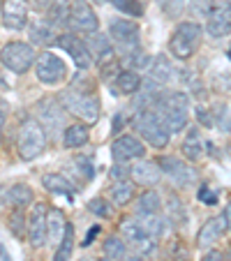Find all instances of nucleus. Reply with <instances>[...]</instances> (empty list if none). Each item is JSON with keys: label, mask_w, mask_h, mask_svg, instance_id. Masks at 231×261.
<instances>
[{"label": "nucleus", "mask_w": 231, "mask_h": 261, "mask_svg": "<svg viewBox=\"0 0 231 261\" xmlns=\"http://www.w3.org/2000/svg\"><path fill=\"white\" fill-rule=\"evenodd\" d=\"M152 109L171 134L187 129V120H190V95L187 93H183V90L164 93V97Z\"/></svg>", "instance_id": "f257e3e1"}, {"label": "nucleus", "mask_w": 231, "mask_h": 261, "mask_svg": "<svg viewBox=\"0 0 231 261\" xmlns=\"http://www.w3.org/2000/svg\"><path fill=\"white\" fill-rule=\"evenodd\" d=\"M203 37V28L197 21H183L176 25L171 40H169V54L178 60H187L197 54Z\"/></svg>", "instance_id": "f03ea898"}, {"label": "nucleus", "mask_w": 231, "mask_h": 261, "mask_svg": "<svg viewBox=\"0 0 231 261\" xmlns=\"http://www.w3.org/2000/svg\"><path fill=\"white\" fill-rule=\"evenodd\" d=\"M132 127L139 132V137H143L155 148H167L169 141H171V132L160 120V116L155 114V109H141V111H137L132 116Z\"/></svg>", "instance_id": "7ed1b4c3"}, {"label": "nucleus", "mask_w": 231, "mask_h": 261, "mask_svg": "<svg viewBox=\"0 0 231 261\" xmlns=\"http://www.w3.org/2000/svg\"><path fill=\"white\" fill-rule=\"evenodd\" d=\"M46 148V132L44 125L40 120L28 118L21 123L19 127V137H16V150H19V158L30 162V160L40 158Z\"/></svg>", "instance_id": "20e7f679"}, {"label": "nucleus", "mask_w": 231, "mask_h": 261, "mask_svg": "<svg viewBox=\"0 0 231 261\" xmlns=\"http://www.w3.org/2000/svg\"><path fill=\"white\" fill-rule=\"evenodd\" d=\"M60 102L69 114L81 118L86 125H95L99 120V99L95 95H88L79 88H67L60 95Z\"/></svg>", "instance_id": "39448f33"}, {"label": "nucleus", "mask_w": 231, "mask_h": 261, "mask_svg": "<svg viewBox=\"0 0 231 261\" xmlns=\"http://www.w3.org/2000/svg\"><path fill=\"white\" fill-rule=\"evenodd\" d=\"M0 63L14 74H25L35 63V49L25 42H7L0 49Z\"/></svg>", "instance_id": "423d86ee"}, {"label": "nucleus", "mask_w": 231, "mask_h": 261, "mask_svg": "<svg viewBox=\"0 0 231 261\" xmlns=\"http://www.w3.org/2000/svg\"><path fill=\"white\" fill-rule=\"evenodd\" d=\"M35 74H37V79H40L42 84L58 86V84H63V81L67 79V67H65V63L56 54L44 51V54H40V58H37Z\"/></svg>", "instance_id": "0eeeda50"}, {"label": "nucleus", "mask_w": 231, "mask_h": 261, "mask_svg": "<svg viewBox=\"0 0 231 261\" xmlns=\"http://www.w3.org/2000/svg\"><path fill=\"white\" fill-rule=\"evenodd\" d=\"M158 164H160V169H162V171L171 178L173 185H178V188L187 190V188H192V185L197 182V171H194L190 164L183 162L181 158H173V155H162V158L158 160Z\"/></svg>", "instance_id": "6e6552de"}, {"label": "nucleus", "mask_w": 231, "mask_h": 261, "mask_svg": "<svg viewBox=\"0 0 231 261\" xmlns=\"http://www.w3.org/2000/svg\"><path fill=\"white\" fill-rule=\"evenodd\" d=\"M46 217H49V211H46L44 203H35L28 217V241L33 247H44L46 241H49Z\"/></svg>", "instance_id": "1a4fd4ad"}, {"label": "nucleus", "mask_w": 231, "mask_h": 261, "mask_svg": "<svg viewBox=\"0 0 231 261\" xmlns=\"http://www.w3.org/2000/svg\"><path fill=\"white\" fill-rule=\"evenodd\" d=\"M69 25L79 33H97L99 19L88 5V0H72V12H69Z\"/></svg>", "instance_id": "9d476101"}, {"label": "nucleus", "mask_w": 231, "mask_h": 261, "mask_svg": "<svg viewBox=\"0 0 231 261\" xmlns=\"http://www.w3.org/2000/svg\"><path fill=\"white\" fill-rule=\"evenodd\" d=\"M143 155H146V146L134 134H123L111 143V158L116 162H132V160H141Z\"/></svg>", "instance_id": "9b49d317"}, {"label": "nucleus", "mask_w": 231, "mask_h": 261, "mask_svg": "<svg viewBox=\"0 0 231 261\" xmlns=\"http://www.w3.org/2000/svg\"><path fill=\"white\" fill-rule=\"evenodd\" d=\"M109 35L125 51L139 46V25L130 19H111L109 21Z\"/></svg>", "instance_id": "f8f14e48"}, {"label": "nucleus", "mask_w": 231, "mask_h": 261, "mask_svg": "<svg viewBox=\"0 0 231 261\" xmlns=\"http://www.w3.org/2000/svg\"><path fill=\"white\" fill-rule=\"evenodd\" d=\"M56 44H58L63 51H67L69 58L74 60V65H76L79 69H88L90 65H93V56H90L88 46H86L79 37H74V35H69V33L67 35H58Z\"/></svg>", "instance_id": "ddd939ff"}, {"label": "nucleus", "mask_w": 231, "mask_h": 261, "mask_svg": "<svg viewBox=\"0 0 231 261\" xmlns=\"http://www.w3.org/2000/svg\"><path fill=\"white\" fill-rule=\"evenodd\" d=\"M35 111H37V120H40L42 125H46L49 129L63 127V125H65V111H67V109L63 107V102H60V99H54V97L40 99Z\"/></svg>", "instance_id": "4468645a"}, {"label": "nucleus", "mask_w": 231, "mask_h": 261, "mask_svg": "<svg viewBox=\"0 0 231 261\" xmlns=\"http://www.w3.org/2000/svg\"><path fill=\"white\" fill-rule=\"evenodd\" d=\"M206 33L211 37H226L231 33V10L226 3H217L213 10L208 12L206 21Z\"/></svg>", "instance_id": "2eb2a0df"}, {"label": "nucleus", "mask_w": 231, "mask_h": 261, "mask_svg": "<svg viewBox=\"0 0 231 261\" xmlns=\"http://www.w3.org/2000/svg\"><path fill=\"white\" fill-rule=\"evenodd\" d=\"M3 25L10 30H23L28 25V3L3 0Z\"/></svg>", "instance_id": "dca6fc26"}, {"label": "nucleus", "mask_w": 231, "mask_h": 261, "mask_svg": "<svg viewBox=\"0 0 231 261\" xmlns=\"http://www.w3.org/2000/svg\"><path fill=\"white\" fill-rule=\"evenodd\" d=\"M86 46H88L90 56H93V63H97L99 67L107 63H111L113 58V46H111V35H102V33H90L88 35V42H86Z\"/></svg>", "instance_id": "f3484780"}, {"label": "nucleus", "mask_w": 231, "mask_h": 261, "mask_svg": "<svg viewBox=\"0 0 231 261\" xmlns=\"http://www.w3.org/2000/svg\"><path fill=\"white\" fill-rule=\"evenodd\" d=\"M224 231H229L224 215L211 217V220H208L206 224L201 227V231H199V236H197L199 247H211V245H215V243L222 238V233H224Z\"/></svg>", "instance_id": "a211bd4d"}, {"label": "nucleus", "mask_w": 231, "mask_h": 261, "mask_svg": "<svg viewBox=\"0 0 231 261\" xmlns=\"http://www.w3.org/2000/svg\"><path fill=\"white\" fill-rule=\"evenodd\" d=\"M160 178H162V169H160L158 162H137L132 167V180L137 182V185H146V188H150V185H158Z\"/></svg>", "instance_id": "6ab92c4d"}, {"label": "nucleus", "mask_w": 231, "mask_h": 261, "mask_svg": "<svg viewBox=\"0 0 231 261\" xmlns=\"http://www.w3.org/2000/svg\"><path fill=\"white\" fill-rule=\"evenodd\" d=\"M173 74H176V69H173L171 60L167 58L164 54H158L155 58H152L150 63V79L160 81V84H169V81H173Z\"/></svg>", "instance_id": "aec40b11"}, {"label": "nucleus", "mask_w": 231, "mask_h": 261, "mask_svg": "<svg viewBox=\"0 0 231 261\" xmlns=\"http://www.w3.org/2000/svg\"><path fill=\"white\" fill-rule=\"evenodd\" d=\"M69 12H72V0H51L46 16H49V23L54 28L60 25H69Z\"/></svg>", "instance_id": "412c9836"}, {"label": "nucleus", "mask_w": 231, "mask_h": 261, "mask_svg": "<svg viewBox=\"0 0 231 261\" xmlns=\"http://www.w3.org/2000/svg\"><path fill=\"white\" fill-rule=\"evenodd\" d=\"M56 30L51 23H46V21H35L33 25H30V42L37 46H51L56 44Z\"/></svg>", "instance_id": "4be33fe9"}, {"label": "nucleus", "mask_w": 231, "mask_h": 261, "mask_svg": "<svg viewBox=\"0 0 231 261\" xmlns=\"http://www.w3.org/2000/svg\"><path fill=\"white\" fill-rule=\"evenodd\" d=\"M88 125L86 123H74V125H67L63 132V143L65 148H81L88 143Z\"/></svg>", "instance_id": "5701e85b"}, {"label": "nucleus", "mask_w": 231, "mask_h": 261, "mask_svg": "<svg viewBox=\"0 0 231 261\" xmlns=\"http://www.w3.org/2000/svg\"><path fill=\"white\" fill-rule=\"evenodd\" d=\"M139 88H141V76L137 74V69H120V74L116 76L118 95H134Z\"/></svg>", "instance_id": "b1692460"}, {"label": "nucleus", "mask_w": 231, "mask_h": 261, "mask_svg": "<svg viewBox=\"0 0 231 261\" xmlns=\"http://www.w3.org/2000/svg\"><path fill=\"white\" fill-rule=\"evenodd\" d=\"M42 185H44V190L51 194H69V197H72V192H74V185L63 173H44V176H42Z\"/></svg>", "instance_id": "393cba45"}, {"label": "nucleus", "mask_w": 231, "mask_h": 261, "mask_svg": "<svg viewBox=\"0 0 231 261\" xmlns=\"http://www.w3.org/2000/svg\"><path fill=\"white\" fill-rule=\"evenodd\" d=\"M162 211V199L155 190H146L143 194H139L137 199V213L139 215H155Z\"/></svg>", "instance_id": "a878e982"}, {"label": "nucleus", "mask_w": 231, "mask_h": 261, "mask_svg": "<svg viewBox=\"0 0 231 261\" xmlns=\"http://www.w3.org/2000/svg\"><path fill=\"white\" fill-rule=\"evenodd\" d=\"M46 224H49V241H51V243H60V241H63V236H65V229H67L69 222L65 220L63 211L54 208V211H49Z\"/></svg>", "instance_id": "bb28decb"}, {"label": "nucleus", "mask_w": 231, "mask_h": 261, "mask_svg": "<svg viewBox=\"0 0 231 261\" xmlns=\"http://www.w3.org/2000/svg\"><path fill=\"white\" fill-rule=\"evenodd\" d=\"M5 201L12 203V206H16V208H25L33 203V190H30L28 185H23V182L12 185V188L5 192Z\"/></svg>", "instance_id": "cd10ccee"}, {"label": "nucleus", "mask_w": 231, "mask_h": 261, "mask_svg": "<svg viewBox=\"0 0 231 261\" xmlns=\"http://www.w3.org/2000/svg\"><path fill=\"white\" fill-rule=\"evenodd\" d=\"M183 155L187 160H199L203 153V143H201V137H199V129L192 127L190 132L185 134V141H183Z\"/></svg>", "instance_id": "c85d7f7f"}, {"label": "nucleus", "mask_w": 231, "mask_h": 261, "mask_svg": "<svg viewBox=\"0 0 231 261\" xmlns=\"http://www.w3.org/2000/svg\"><path fill=\"white\" fill-rule=\"evenodd\" d=\"M139 227L143 229V233L146 236H152L158 238L164 233V220L160 217V213H155V215H139Z\"/></svg>", "instance_id": "c756f323"}, {"label": "nucleus", "mask_w": 231, "mask_h": 261, "mask_svg": "<svg viewBox=\"0 0 231 261\" xmlns=\"http://www.w3.org/2000/svg\"><path fill=\"white\" fill-rule=\"evenodd\" d=\"M72 247H74V227L67 224L63 241L58 243V250H56V254H54V261H69L72 259Z\"/></svg>", "instance_id": "7c9ffc66"}, {"label": "nucleus", "mask_w": 231, "mask_h": 261, "mask_svg": "<svg viewBox=\"0 0 231 261\" xmlns=\"http://www.w3.org/2000/svg\"><path fill=\"white\" fill-rule=\"evenodd\" d=\"M134 194V185L130 180H120L116 182L111 188V201L118 203V206H123V203H130V199H132Z\"/></svg>", "instance_id": "2f4dec72"}, {"label": "nucleus", "mask_w": 231, "mask_h": 261, "mask_svg": "<svg viewBox=\"0 0 231 261\" xmlns=\"http://www.w3.org/2000/svg\"><path fill=\"white\" fill-rule=\"evenodd\" d=\"M125 60H127L130 69H146L150 65V56L141 49V46H134V49L125 51Z\"/></svg>", "instance_id": "473e14b6"}, {"label": "nucleus", "mask_w": 231, "mask_h": 261, "mask_svg": "<svg viewBox=\"0 0 231 261\" xmlns=\"http://www.w3.org/2000/svg\"><path fill=\"white\" fill-rule=\"evenodd\" d=\"M167 217H169L171 222H176V224H185V222H187V213H185V208H183L181 199H178L176 194H169Z\"/></svg>", "instance_id": "72a5a7b5"}, {"label": "nucleus", "mask_w": 231, "mask_h": 261, "mask_svg": "<svg viewBox=\"0 0 231 261\" xmlns=\"http://www.w3.org/2000/svg\"><path fill=\"white\" fill-rule=\"evenodd\" d=\"M111 5L118 12H123V14L134 16V19H139V16L143 14V7L139 0H111Z\"/></svg>", "instance_id": "f704fd0d"}, {"label": "nucleus", "mask_w": 231, "mask_h": 261, "mask_svg": "<svg viewBox=\"0 0 231 261\" xmlns=\"http://www.w3.org/2000/svg\"><path fill=\"white\" fill-rule=\"evenodd\" d=\"M74 169H76L86 180H93L95 178V164L88 155H76V158H74Z\"/></svg>", "instance_id": "c9c22d12"}, {"label": "nucleus", "mask_w": 231, "mask_h": 261, "mask_svg": "<svg viewBox=\"0 0 231 261\" xmlns=\"http://www.w3.org/2000/svg\"><path fill=\"white\" fill-rule=\"evenodd\" d=\"M104 252H107L111 259H123L125 252H127V247H125V241L111 236V238H107V241H104Z\"/></svg>", "instance_id": "e433bc0d"}, {"label": "nucleus", "mask_w": 231, "mask_h": 261, "mask_svg": "<svg viewBox=\"0 0 231 261\" xmlns=\"http://www.w3.org/2000/svg\"><path fill=\"white\" fill-rule=\"evenodd\" d=\"M120 231H123L125 241H130V243H137L141 236H146V233H143V229L139 227L137 220H125L123 224H120Z\"/></svg>", "instance_id": "4c0bfd02"}, {"label": "nucleus", "mask_w": 231, "mask_h": 261, "mask_svg": "<svg viewBox=\"0 0 231 261\" xmlns=\"http://www.w3.org/2000/svg\"><path fill=\"white\" fill-rule=\"evenodd\" d=\"M158 5L167 16L178 19L183 14V10H185V0H158Z\"/></svg>", "instance_id": "58836bf2"}, {"label": "nucleus", "mask_w": 231, "mask_h": 261, "mask_svg": "<svg viewBox=\"0 0 231 261\" xmlns=\"http://www.w3.org/2000/svg\"><path fill=\"white\" fill-rule=\"evenodd\" d=\"M132 247L139 252L141 256H148V254H152V252L158 250V243L152 241V236H141L137 243H132Z\"/></svg>", "instance_id": "ea45409f"}, {"label": "nucleus", "mask_w": 231, "mask_h": 261, "mask_svg": "<svg viewBox=\"0 0 231 261\" xmlns=\"http://www.w3.org/2000/svg\"><path fill=\"white\" fill-rule=\"evenodd\" d=\"M10 229H12V233H14L16 238L23 236V231H25V220H23V213H21V208H19V211H14V213L10 215Z\"/></svg>", "instance_id": "a19ab883"}, {"label": "nucleus", "mask_w": 231, "mask_h": 261, "mask_svg": "<svg viewBox=\"0 0 231 261\" xmlns=\"http://www.w3.org/2000/svg\"><path fill=\"white\" fill-rule=\"evenodd\" d=\"M88 211L99 217H111V213H113L111 203H107L104 199H93V201H88Z\"/></svg>", "instance_id": "79ce46f5"}, {"label": "nucleus", "mask_w": 231, "mask_h": 261, "mask_svg": "<svg viewBox=\"0 0 231 261\" xmlns=\"http://www.w3.org/2000/svg\"><path fill=\"white\" fill-rule=\"evenodd\" d=\"M109 176H111L116 182H120V180H130V176H132V167H123V164L118 162L116 167L109 169Z\"/></svg>", "instance_id": "37998d69"}, {"label": "nucleus", "mask_w": 231, "mask_h": 261, "mask_svg": "<svg viewBox=\"0 0 231 261\" xmlns=\"http://www.w3.org/2000/svg\"><path fill=\"white\" fill-rule=\"evenodd\" d=\"M213 5H215V0H190V7L194 10V14H199V16H208Z\"/></svg>", "instance_id": "c03bdc74"}, {"label": "nucleus", "mask_w": 231, "mask_h": 261, "mask_svg": "<svg viewBox=\"0 0 231 261\" xmlns=\"http://www.w3.org/2000/svg\"><path fill=\"white\" fill-rule=\"evenodd\" d=\"M194 114H197V120H199V123H201L206 129H211L213 125H215V120H213V114L208 111L206 107H203V104H199V107L194 109Z\"/></svg>", "instance_id": "a18cd8bd"}, {"label": "nucleus", "mask_w": 231, "mask_h": 261, "mask_svg": "<svg viewBox=\"0 0 231 261\" xmlns=\"http://www.w3.org/2000/svg\"><path fill=\"white\" fill-rule=\"evenodd\" d=\"M197 197H199V201H203L206 206H215V203H217V194L211 192V190H208V185H201V190H199Z\"/></svg>", "instance_id": "49530a36"}, {"label": "nucleus", "mask_w": 231, "mask_h": 261, "mask_svg": "<svg viewBox=\"0 0 231 261\" xmlns=\"http://www.w3.org/2000/svg\"><path fill=\"white\" fill-rule=\"evenodd\" d=\"M97 233H99V224H95L93 229H88V233H86V238H84V241H81V245H84V247H88L90 243L95 241V236H97Z\"/></svg>", "instance_id": "de8ad7c7"}, {"label": "nucleus", "mask_w": 231, "mask_h": 261, "mask_svg": "<svg viewBox=\"0 0 231 261\" xmlns=\"http://www.w3.org/2000/svg\"><path fill=\"white\" fill-rule=\"evenodd\" d=\"M123 125H125V118H123V114H116V116H113V125H111V132H113V134H118L120 129H123Z\"/></svg>", "instance_id": "09e8293b"}, {"label": "nucleus", "mask_w": 231, "mask_h": 261, "mask_svg": "<svg viewBox=\"0 0 231 261\" xmlns=\"http://www.w3.org/2000/svg\"><path fill=\"white\" fill-rule=\"evenodd\" d=\"M201 261H224V259H222V254H220V252H208V254L203 256Z\"/></svg>", "instance_id": "8fccbe9b"}, {"label": "nucleus", "mask_w": 231, "mask_h": 261, "mask_svg": "<svg viewBox=\"0 0 231 261\" xmlns=\"http://www.w3.org/2000/svg\"><path fill=\"white\" fill-rule=\"evenodd\" d=\"M33 5L37 7V10H49L51 0H33Z\"/></svg>", "instance_id": "3c124183"}, {"label": "nucleus", "mask_w": 231, "mask_h": 261, "mask_svg": "<svg viewBox=\"0 0 231 261\" xmlns=\"http://www.w3.org/2000/svg\"><path fill=\"white\" fill-rule=\"evenodd\" d=\"M222 215H224V220H226V227L231 229V203H226V206H224V211H222Z\"/></svg>", "instance_id": "603ef678"}, {"label": "nucleus", "mask_w": 231, "mask_h": 261, "mask_svg": "<svg viewBox=\"0 0 231 261\" xmlns=\"http://www.w3.org/2000/svg\"><path fill=\"white\" fill-rule=\"evenodd\" d=\"M0 261H14V259H12V254L7 252L5 245H0Z\"/></svg>", "instance_id": "864d4df0"}, {"label": "nucleus", "mask_w": 231, "mask_h": 261, "mask_svg": "<svg viewBox=\"0 0 231 261\" xmlns=\"http://www.w3.org/2000/svg\"><path fill=\"white\" fill-rule=\"evenodd\" d=\"M3 125H5V111H3V107H0V132H3Z\"/></svg>", "instance_id": "5fc2aeb1"}, {"label": "nucleus", "mask_w": 231, "mask_h": 261, "mask_svg": "<svg viewBox=\"0 0 231 261\" xmlns=\"http://www.w3.org/2000/svg\"><path fill=\"white\" fill-rule=\"evenodd\" d=\"M127 261H143V259H141V254H137V256H130Z\"/></svg>", "instance_id": "6e6d98bb"}, {"label": "nucleus", "mask_w": 231, "mask_h": 261, "mask_svg": "<svg viewBox=\"0 0 231 261\" xmlns=\"http://www.w3.org/2000/svg\"><path fill=\"white\" fill-rule=\"evenodd\" d=\"M79 261H97V259H90V256H84V259H79Z\"/></svg>", "instance_id": "4d7b16f0"}, {"label": "nucleus", "mask_w": 231, "mask_h": 261, "mask_svg": "<svg viewBox=\"0 0 231 261\" xmlns=\"http://www.w3.org/2000/svg\"><path fill=\"white\" fill-rule=\"evenodd\" d=\"M226 56H229V60H231V44H229V51H226Z\"/></svg>", "instance_id": "13d9d810"}, {"label": "nucleus", "mask_w": 231, "mask_h": 261, "mask_svg": "<svg viewBox=\"0 0 231 261\" xmlns=\"http://www.w3.org/2000/svg\"><path fill=\"white\" fill-rule=\"evenodd\" d=\"M102 261H116V259H111V256H107V259H102Z\"/></svg>", "instance_id": "bf43d9fd"}, {"label": "nucleus", "mask_w": 231, "mask_h": 261, "mask_svg": "<svg viewBox=\"0 0 231 261\" xmlns=\"http://www.w3.org/2000/svg\"><path fill=\"white\" fill-rule=\"evenodd\" d=\"M95 3H107V0H95Z\"/></svg>", "instance_id": "052dcab7"}]
</instances>
